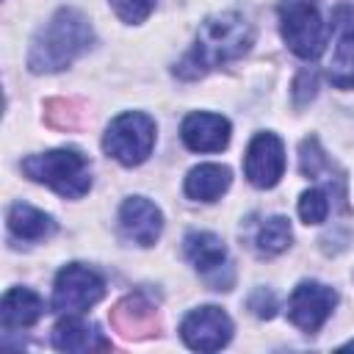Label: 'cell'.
<instances>
[{
    "mask_svg": "<svg viewBox=\"0 0 354 354\" xmlns=\"http://www.w3.org/2000/svg\"><path fill=\"white\" fill-rule=\"evenodd\" d=\"M252 44H254V30L241 14L235 11L213 14L199 25L194 47L183 55L180 64H174V75L183 80H196L213 72L216 66H224L246 55Z\"/></svg>",
    "mask_w": 354,
    "mask_h": 354,
    "instance_id": "1",
    "label": "cell"
},
{
    "mask_svg": "<svg viewBox=\"0 0 354 354\" xmlns=\"http://www.w3.org/2000/svg\"><path fill=\"white\" fill-rule=\"evenodd\" d=\"M94 44V28L77 8H58L50 22L36 33L28 69L36 75H50L66 69L75 58H80Z\"/></svg>",
    "mask_w": 354,
    "mask_h": 354,
    "instance_id": "2",
    "label": "cell"
},
{
    "mask_svg": "<svg viewBox=\"0 0 354 354\" xmlns=\"http://www.w3.org/2000/svg\"><path fill=\"white\" fill-rule=\"evenodd\" d=\"M22 171L33 183L50 185L66 199H80L91 188V169L77 149H50L22 160Z\"/></svg>",
    "mask_w": 354,
    "mask_h": 354,
    "instance_id": "3",
    "label": "cell"
},
{
    "mask_svg": "<svg viewBox=\"0 0 354 354\" xmlns=\"http://www.w3.org/2000/svg\"><path fill=\"white\" fill-rule=\"evenodd\" d=\"M279 30L299 58H318L326 44V25L315 0H279Z\"/></svg>",
    "mask_w": 354,
    "mask_h": 354,
    "instance_id": "4",
    "label": "cell"
},
{
    "mask_svg": "<svg viewBox=\"0 0 354 354\" xmlns=\"http://www.w3.org/2000/svg\"><path fill=\"white\" fill-rule=\"evenodd\" d=\"M152 147H155V122L138 111H127L116 116L102 136V149L122 166L144 163L152 155Z\"/></svg>",
    "mask_w": 354,
    "mask_h": 354,
    "instance_id": "5",
    "label": "cell"
},
{
    "mask_svg": "<svg viewBox=\"0 0 354 354\" xmlns=\"http://www.w3.org/2000/svg\"><path fill=\"white\" fill-rule=\"evenodd\" d=\"M105 293L102 277L83 266V263H69L58 271L55 285H53V310L64 315H77L94 307Z\"/></svg>",
    "mask_w": 354,
    "mask_h": 354,
    "instance_id": "6",
    "label": "cell"
},
{
    "mask_svg": "<svg viewBox=\"0 0 354 354\" xmlns=\"http://www.w3.org/2000/svg\"><path fill=\"white\" fill-rule=\"evenodd\" d=\"M185 257L191 266L199 271V277L213 288V290H230L232 288V263L227 254V246L218 235L213 232H188L183 241Z\"/></svg>",
    "mask_w": 354,
    "mask_h": 354,
    "instance_id": "7",
    "label": "cell"
},
{
    "mask_svg": "<svg viewBox=\"0 0 354 354\" xmlns=\"http://www.w3.org/2000/svg\"><path fill=\"white\" fill-rule=\"evenodd\" d=\"M335 304H337V293L329 285L304 279L293 288V293L288 299V318L301 332L315 335L326 324V318L332 315Z\"/></svg>",
    "mask_w": 354,
    "mask_h": 354,
    "instance_id": "8",
    "label": "cell"
},
{
    "mask_svg": "<svg viewBox=\"0 0 354 354\" xmlns=\"http://www.w3.org/2000/svg\"><path fill=\"white\" fill-rule=\"evenodd\" d=\"M180 337L194 351H218L232 337V321L221 307H196L183 318Z\"/></svg>",
    "mask_w": 354,
    "mask_h": 354,
    "instance_id": "9",
    "label": "cell"
},
{
    "mask_svg": "<svg viewBox=\"0 0 354 354\" xmlns=\"http://www.w3.org/2000/svg\"><path fill=\"white\" fill-rule=\"evenodd\" d=\"M246 180L257 188H274L285 171V147L274 133H257L243 158Z\"/></svg>",
    "mask_w": 354,
    "mask_h": 354,
    "instance_id": "10",
    "label": "cell"
},
{
    "mask_svg": "<svg viewBox=\"0 0 354 354\" xmlns=\"http://www.w3.org/2000/svg\"><path fill=\"white\" fill-rule=\"evenodd\" d=\"M299 166H301V174L313 177V180L340 205V210L348 207V202H346V174H343V171L337 169V163L321 149V144H318L315 136H310V138H304V141L299 144Z\"/></svg>",
    "mask_w": 354,
    "mask_h": 354,
    "instance_id": "11",
    "label": "cell"
},
{
    "mask_svg": "<svg viewBox=\"0 0 354 354\" xmlns=\"http://www.w3.org/2000/svg\"><path fill=\"white\" fill-rule=\"evenodd\" d=\"M111 326L122 337H127V340L152 337L160 329L158 307L144 293H130V296H124L122 301L113 304V310H111Z\"/></svg>",
    "mask_w": 354,
    "mask_h": 354,
    "instance_id": "12",
    "label": "cell"
},
{
    "mask_svg": "<svg viewBox=\"0 0 354 354\" xmlns=\"http://www.w3.org/2000/svg\"><path fill=\"white\" fill-rule=\"evenodd\" d=\"M119 230L127 241L138 246H152L160 238L163 230V216L158 205H152L144 196H130L119 207Z\"/></svg>",
    "mask_w": 354,
    "mask_h": 354,
    "instance_id": "13",
    "label": "cell"
},
{
    "mask_svg": "<svg viewBox=\"0 0 354 354\" xmlns=\"http://www.w3.org/2000/svg\"><path fill=\"white\" fill-rule=\"evenodd\" d=\"M332 25L337 28V41L329 58L326 77L337 88H354V11L340 6L332 17Z\"/></svg>",
    "mask_w": 354,
    "mask_h": 354,
    "instance_id": "14",
    "label": "cell"
},
{
    "mask_svg": "<svg viewBox=\"0 0 354 354\" xmlns=\"http://www.w3.org/2000/svg\"><path fill=\"white\" fill-rule=\"evenodd\" d=\"M180 138L191 152H221L230 144V122L218 113H188L180 124Z\"/></svg>",
    "mask_w": 354,
    "mask_h": 354,
    "instance_id": "15",
    "label": "cell"
},
{
    "mask_svg": "<svg viewBox=\"0 0 354 354\" xmlns=\"http://www.w3.org/2000/svg\"><path fill=\"white\" fill-rule=\"evenodd\" d=\"M53 346L58 351L72 354H88V351H105L111 348V340L97 329V324H88L77 315H66L53 329Z\"/></svg>",
    "mask_w": 354,
    "mask_h": 354,
    "instance_id": "16",
    "label": "cell"
},
{
    "mask_svg": "<svg viewBox=\"0 0 354 354\" xmlns=\"http://www.w3.org/2000/svg\"><path fill=\"white\" fill-rule=\"evenodd\" d=\"M41 315H44V301H41L30 288H11V290L3 296L0 318H3V329H6V332L33 326Z\"/></svg>",
    "mask_w": 354,
    "mask_h": 354,
    "instance_id": "17",
    "label": "cell"
},
{
    "mask_svg": "<svg viewBox=\"0 0 354 354\" xmlns=\"http://www.w3.org/2000/svg\"><path fill=\"white\" fill-rule=\"evenodd\" d=\"M232 183V174L221 163H199L185 177V196L196 202H216Z\"/></svg>",
    "mask_w": 354,
    "mask_h": 354,
    "instance_id": "18",
    "label": "cell"
},
{
    "mask_svg": "<svg viewBox=\"0 0 354 354\" xmlns=\"http://www.w3.org/2000/svg\"><path fill=\"white\" fill-rule=\"evenodd\" d=\"M8 230L19 241H44L55 232V221L47 213H41L25 202H17L8 210Z\"/></svg>",
    "mask_w": 354,
    "mask_h": 354,
    "instance_id": "19",
    "label": "cell"
},
{
    "mask_svg": "<svg viewBox=\"0 0 354 354\" xmlns=\"http://www.w3.org/2000/svg\"><path fill=\"white\" fill-rule=\"evenodd\" d=\"M290 221L285 216H268L257 224L252 235V246L260 257H274L290 246Z\"/></svg>",
    "mask_w": 354,
    "mask_h": 354,
    "instance_id": "20",
    "label": "cell"
},
{
    "mask_svg": "<svg viewBox=\"0 0 354 354\" xmlns=\"http://www.w3.org/2000/svg\"><path fill=\"white\" fill-rule=\"evenodd\" d=\"M329 210H332V196L321 185L304 191L301 199H299V216H301L304 224H321V221H326Z\"/></svg>",
    "mask_w": 354,
    "mask_h": 354,
    "instance_id": "21",
    "label": "cell"
},
{
    "mask_svg": "<svg viewBox=\"0 0 354 354\" xmlns=\"http://www.w3.org/2000/svg\"><path fill=\"white\" fill-rule=\"evenodd\" d=\"M80 105L75 102V100H50L47 105H44V119H47V124H53V127H61V130H69V127H75L77 122H80V111H77Z\"/></svg>",
    "mask_w": 354,
    "mask_h": 354,
    "instance_id": "22",
    "label": "cell"
},
{
    "mask_svg": "<svg viewBox=\"0 0 354 354\" xmlns=\"http://www.w3.org/2000/svg\"><path fill=\"white\" fill-rule=\"evenodd\" d=\"M108 3L113 6L116 17L122 22H127V25L144 22L152 14V8H155V0H108Z\"/></svg>",
    "mask_w": 354,
    "mask_h": 354,
    "instance_id": "23",
    "label": "cell"
},
{
    "mask_svg": "<svg viewBox=\"0 0 354 354\" xmlns=\"http://www.w3.org/2000/svg\"><path fill=\"white\" fill-rule=\"evenodd\" d=\"M249 310H252L257 318H271V315H274V310H277L274 293H271V290H266V288L252 290V296H249Z\"/></svg>",
    "mask_w": 354,
    "mask_h": 354,
    "instance_id": "24",
    "label": "cell"
},
{
    "mask_svg": "<svg viewBox=\"0 0 354 354\" xmlns=\"http://www.w3.org/2000/svg\"><path fill=\"white\" fill-rule=\"evenodd\" d=\"M293 97H296V105H307L313 97H315V72H301L293 83Z\"/></svg>",
    "mask_w": 354,
    "mask_h": 354,
    "instance_id": "25",
    "label": "cell"
},
{
    "mask_svg": "<svg viewBox=\"0 0 354 354\" xmlns=\"http://www.w3.org/2000/svg\"><path fill=\"white\" fill-rule=\"evenodd\" d=\"M343 348H354V340H351V343H346V346H343Z\"/></svg>",
    "mask_w": 354,
    "mask_h": 354,
    "instance_id": "26",
    "label": "cell"
}]
</instances>
